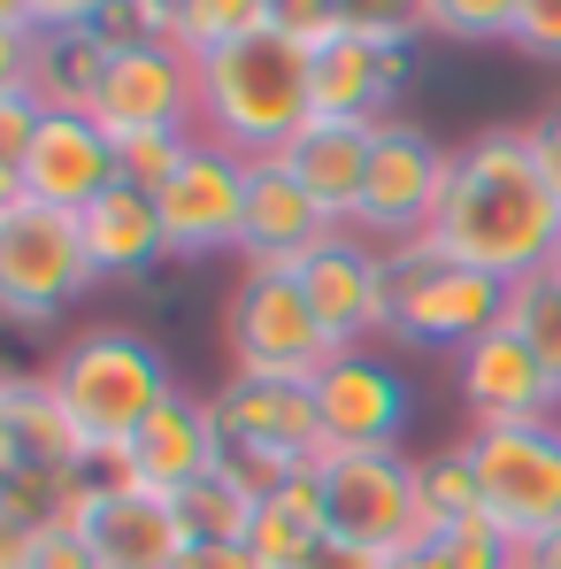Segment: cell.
Returning <instances> with one entry per match:
<instances>
[{"label":"cell","instance_id":"1","mask_svg":"<svg viewBox=\"0 0 561 569\" xmlns=\"http://www.w3.org/2000/svg\"><path fill=\"white\" fill-rule=\"evenodd\" d=\"M423 247H439L447 262H469L500 284L554 270L561 186L539 154V139H531V123H492L469 147H454V178L439 192Z\"/></svg>","mask_w":561,"mask_h":569},{"label":"cell","instance_id":"2","mask_svg":"<svg viewBox=\"0 0 561 569\" xmlns=\"http://www.w3.org/2000/svg\"><path fill=\"white\" fill-rule=\"evenodd\" d=\"M200 70V139L262 162L284 154L300 139V123L315 116L308 93V47H292L278 31H254V39H231L216 54L192 62Z\"/></svg>","mask_w":561,"mask_h":569},{"label":"cell","instance_id":"3","mask_svg":"<svg viewBox=\"0 0 561 569\" xmlns=\"http://www.w3.org/2000/svg\"><path fill=\"white\" fill-rule=\"evenodd\" d=\"M47 378H54L70 423H78V439H86L93 455L131 447V439L147 431V416H154L162 400H178V378H170L162 347L139 339V331H123V323L78 331V339L47 362Z\"/></svg>","mask_w":561,"mask_h":569},{"label":"cell","instance_id":"4","mask_svg":"<svg viewBox=\"0 0 561 569\" xmlns=\"http://www.w3.org/2000/svg\"><path fill=\"white\" fill-rule=\"evenodd\" d=\"M223 355H231V378L315 385L347 347L315 323V308H308L292 270H247L239 292L223 300Z\"/></svg>","mask_w":561,"mask_h":569},{"label":"cell","instance_id":"5","mask_svg":"<svg viewBox=\"0 0 561 569\" xmlns=\"http://www.w3.org/2000/svg\"><path fill=\"white\" fill-rule=\"evenodd\" d=\"M93 284L100 270L86 254L78 216L39 208V200H0V308H8V323H23V331L62 323V308H78Z\"/></svg>","mask_w":561,"mask_h":569},{"label":"cell","instance_id":"6","mask_svg":"<svg viewBox=\"0 0 561 569\" xmlns=\"http://www.w3.org/2000/svg\"><path fill=\"white\" fill-rule=\"evenodd\" d=\"M392 262V323L384 339L400 347H477L484 331L508 323V284L469 270V262H447L439 247H384Z\"/></svg>","mask_w":561,"mask_h":569},{"label":"cell","instance_id":"7","mask_svg":"<svg viewBox=\"0 0 561 569\" xmlns=\"http://www.w3.org/2000/svg\"><path fill=\"white\" fill-rule=\"evenodd\" d=\"M469 462H477V492H484V516L531 547L561 531V416L554 423H508V431H469L462 439Z\"/></svg>","mask_w":561,"mask_h":569},{"label":"cell","instance_id":"8","mask_svg":"<svg viewBox=\"0 0 561 569\" xmlns=\"http://www.w3.org/2000/svg\"><path fill=\"white\" fill-rule=\"evenodd\" d=\"M323 508L331 531L370 547V555H400L423 547V500H415V455L400 447H362V455H323Z\"/></svg>","mask_w":561,"mask_h":569},{"label":"cell","instance_id":"9","mask_svg":"<svg viewBox=\"0 0 561 569\" xmlns=\"http://www.w3.org/2000/svg\"><path fill=\"white\" fill-rule=\"evenodd\" d=\"M454 178V154L415 123V116H384L377 123V154H370V192L354 231L370 247H415L439 216V192Z\"/></svg>","mask_w":561,"mask_h":569},{"label":"cell","instance_id":"10","mask_svg":"<svg viewBox=\"0 0 561 569\" xmlns=\"http://www.w3.org/2000/svg\"><path fill=\"white\" fill-rule=\"evenodd\" d=\"M93 123L108 139H192L200 131V70H192L186 47L170 39H139V47H116L108 62V86L93 100Z\"/></svg>","mask_w":561,"mask_h":569},{"label":"cell","instance_id":"11","mask_svg":"<svg viewBox=\"0 0 561 569\" xmlns=\"http://www.w3.org/2000/svg\"><path fill=\"white\" fill-rule=\"evenodd\" d=\"M162 223H170V254L178 262H208V254H239L247 239V154L192 139L178 178L154 192Z\"/></svg>","mask_w":561,"mask_h":569},{"label":"cell","instance_id":"12","mask_svg":"<svg viewBox=\"0 0 561 569\" xmlns=\"http://www.w3.org/2000/svg\"><path fill=\"white\" fill-rule=\"evenodd\" d=\"M292 278H300L308 308H315V323H323L339 347L384 339V323H392V262H384V247H370L362 231L323 239L315 254L292 262Z\"/></svg>","mask_w":561,"mask_h":569},{"label":"cell","instance_id":"13","mask_svg":"<svg viewBox=\"0 0 561 569\" xmlns=\"http://www.w3.org/2000/svg\"><path fill=\"white\" fill-rule=\"evenodd\" d=\"M108 186H116V139L93 116H47L31 154L16 170H0V200H39L62 216H86Z\"/></svg>","mask_w":561,"mask_h":569},{"label":"cell","instance_id":"14","mask_svg":"<svg viewBox=\"0 0 561 569\" xmlns=\"http://www.w3.org/2000/svg\"><path fill=\"white\" fill-rule=\"evenodd\" d=\"M216 408V431L223 447H247V455H278L292 470H315L331 447H323V416H315V392L284 378H223L208 392Z\"/></svg>","mask_w":561,"mask_h":569},{"label":"cell","instance_id":"15","mask_svg":"<svg viewBox=\"0 0 561 569\" xmlns=\"http://www.w3.org/2000/svg\"><path fill=\"white\" fill-rule=\"evenodd\" d=\"M454 392H462L469 423L477 431H508V423H554L561 416V392L547 378V362L500 323V331H484L477 347L454 355Z\"/></svg>","mask_w":561,"mask_h":569},{"label":"cell","instance_id":"16","mask_svg":"<svg viewBox=\"0 0 561 569\" xmlns=\"http://www.w3.org/2000/svg\"><path fill=\"white\" fill-rule=\"evenodd\" d=\"M116 47L93 23H39V31H0V78H23L47 100V116H93L108 86Z\"/></svg>","mask_w":561,"mask_h":569},{"label":"cell","instance_id":"17","mask_svg":"<svg viewBox=\"0 0 561 569\" xmlns=\"http://www.w3.org/2000/svg\"><path fill=\"white\" fill-rule=\"evenodd\" d=\"M308 392H315V416H323V447L331 455L400 447V431H408V385H400L392 362H377L370 347H347Z\"/></svg>","mask_w":561,"mask_h":569},{"label":"cell","instance_id":"18","mask_svg":"<svg viewBox=\"0 0 561 569\" xmlns=\"http://www.w3.org/2000/svg\"><path fill=\"white\" fill-rule=\"evenodd\" d=\"M339 231H347V223H331L323 200L300 186L278 154L247 162V239H239L247 270H292L300 254H315V247L339 239Z\"/></svg>","mask_w":561,"mask_h":569},{"label":"cell","instance_id":"19","mask_svg":"<svg viewBox=\"0 0 561 569\" xmlns=\"http://www.w3.org/2000/svg\"><path fill=\"white\" fill-rule=\"evenodd\" d=\"M308 93H315V116L384 123V116H400V93H408V47H370V39L339 31L331 47L308 54Z\"/></svg>","mask_w":561,"mask_h":569},{"label":"cell","instance_id":"20","mask_svg":"<svg viewBox=\"0 0 561 569\" xmlns=\"http://www.w3.org/2000/svg\"><path fill=\"white\" fill-rule=\"evenodd\" d=\"M86 547H93L100 569H178L186 523H178L170 492H154V485H108L100 508L86 516Z\"/></svg>","mask_w":561,"mask_h":569},{"label":"cell","instance_id":"21","mask_svg":"<svg viewBox=\"0 0 561 569\" xmlns=\"http://www.w3.org/2000/svg\"><path fill=\"white\" fill-rule=\"evenodd\" d=\"M370 154H377V123H339V116H308L300 139L284 147L278 162L300 178V186L323 200L331 223L354 231L362 216V192H370Z\"/></svg>","mask_w":561,"mask_h":569},{"label":"cell","instance_id":"22","mask_svg":"<svg viewBox=\"0 0 561 569\" xmlns=\"http://www.w3.org/2000/svg\"><path fill=\"white\" fill-rule=\"evenodd\" d=\"M78 231H86V254H93L100 278H123V284H147L162 262H178L170 254V223H162V200L139 186H116L100 192L93 208L78 216Z\"/></svg>","mask_w":561,"mask_h":569},{"label":"cell","instance_id":"23","mask_svg":"<svg viewBox=\"0 0 561 569\" xmlns=\"http://www.w3.org/2000/svg\"><path fill=\"white\" fill-rule=\"evenodd\" d=\"M93 447L78 439V423H70V408H62V392L54 378L39 370H16V378L0 385V470H78Z\"/></svg>","mask_w":561,"mask_h":569},{"label":"cell","instance_id":"24","mask_svg":"<svg viewBox=\"0 0 561 569\" xmlns=\"http://www.w3.org/2000/svg\"><path fill=\"white\" fill-rule=\"evenodd\" d=\"M131 455V477L139 485H154V492H186L192 477H208L223 462V431H216V408L208 400H162L154 416H147V431L123 447Z\"/></svg>","mask_w":561,"mask_h":569},{"label":"cell","instance_id":"25","mask_svg":"<svg viewBox=\"0 0 561 569\" xmlns=\"http://www.w3.org/2000/svg\"><path fill=\"white\" fill-rule=\"evenodd\" d=\"M331 539V508H323V477L300 470L292 485H278L270 500H262V516H254V562L262 569H300L315 547Z\"/></svg>","mask_w":561,"mask_h":569},{"label":"cell","instance_id":"26","mask_svg":"<svg viewBox=\"0 0 561 569\" xmlns=\"http://www.w3.org/2000/svg\"><path fill=\"white\" fill-rule=\"evenodd\" d=\"M170 508L186 523V547H247L254 539V516H262V500L223 470V462L208 477H192L186 492H170Z\"/></svg>","mask_w":561,"mask_h":569},{"label":"cell","instance_id":"27","mask_svg":"<svg viewBox=\"0 0 561 569\" xmlns=\"http://www.w3.org/2000/svg\"><path fill=\"white\" fill-rule=\"evenodd\" d=\"M415 500H423V539H447L454 523L484 516V492H477V462L469 447H439L415 462Z\"/></svg>","mask_w":561,"mask_h":569},{"label":"cell","instance_id":"28","mask_svg":"<svg viewBox=\"0 0 561 569\" xmlns=\"http://www.w3.org/2000/svg\"><path fill=\"white\" fill-rule=\"evenodd\" d=\"M508 331L547 362V378H554V392H561V278L554 270L508 284Z\"/></svg>","mask_w":561,"mask_h":569},{"label":"cell","instance_id":"29","mask_svg":"<svg viewBox=\"0 0 561 569\" xmlns=\"http://www.w3.org/2000/svg\"><path fill=\"white\" fill-rule=\"evenodd\" d=\"M254 31H270V0H192L178 47L200 62V54H216V47H231V39H254Z\"/></svg>","mask_w":561,"mask_h":569},{"label":"cell","instance_id":"30","mask_svg":"<svg viewBox=\"0 0 561 569\" xmlns=\"http://www.w3.org/2000/svg\"><path fill=\"white\" fill-rule=\"evenodd\" d=\"M339 23L370 47H415L431 31V0H339Z\"/></svg>","mask_w":561,"mask_h":569},{"label":"cell","instance_id":"31","mask_svg":"<svg viewBox=\"0 0 561 569\" xmlns=\"http://www.w3.org/2000/svg\"><path fill=\"white\" fill-rule=\"evenodd\" d=\"M515 16H523V0H431V31L439 39H462V47L515 39Z\"/></svg>","mask_w":561,"mask_h":569},{"label":"cell","instance_id":"32","mask_svg":"<svg viewBox=\"0 0 561 569\" xmlns=\"http://www.w3.org/2000/svg\"><path fill=\"white\" fill-rule=\"evenodd\" d=\"M192 139H200V131H192ZM192 139H162V131H154V139H116V178L139 186V192H162L170 178H178V162H186Z\"/></svg>","mask_w":561,"mask_h":569},{"label":"cell","instance_id":"33","mask_svg":"<svg viewBox=\"0 0 561 569\" xmlns=\"http://www.w3.org/2000/svg\"><path fill=\"white\" fill-rule=\"evenodd\" d=\"M39 123H47V100L31 93L23 78H0V170H16V162L31 154Z\"/></svg>","mask_w":561,"mask_h":569},{"label":"cell","instance_id":"34","mask_svg":"<svg viewBox=\"0 0 561 569\" xmlns=\"http://www.w3.org/2000/svg\"><path fill=\"white\" fill-rule=\"evenodd\" d=\"M439 547H447V562H454V569H515V555H523V547H515V539H508L492 516H469V523H454Z\"/></svg>","mask_w":561,"mask_h":569},{"label":"cell","instance_id":"35","mask_svg":"<svg viewBox=\"0 0 561 569\" xmlns=\"http://www.w3.org/2000/svg\"><path fill=\"white\" fill-rule=\"evenodd\" d=\"M0 569H100L86 531H39V539H0Z\"/></svg>","mask_w":561,"mask_h":569},{"label":"cell","instance_id":"36","mask_svg":"<svg viewBox=\"0 0 561 569\" xmlns=\"http://www.w3.org/2000/svg\"><path fill=\"white\" fill-rule=\"evenodd\" d=\"M270 31L315 54V47H331L347 23H339V0H270Z\"/></svg>","mask_w":561,"mask_h":569},{"label":"cell","instance_id":"37","mask_svg":"<svg viewBox=\"0 0 561 569\" xmlns=\"http://www.w3.org/2000/svg\"><path fill=\"white\" fill-rule=\"evenodd\" d=\"M508 47H523L531 62H561V0H523Z\"/></svg>","mask_w":561,"mask_h":569},{"label":"cell","instance_id":"38","mask_svg":"<svg viewBox=\"0 0 561 569\" xmlns=\"http://www.w3.org/2000/svg\"><path fill=\"white\" fill-rule=\"evenodd\" d=\"M123 8H131V23L147 39H170V47H178V31H186V16H192V0H123Z\"/></svg>","mask_w":561,"mask_h":569},{"label":"cell","instance_id":"39","mask_svg":"<svg viewBox=\"0 0 561 569\" xmlns=\"http://www.w3.org/2000/svg\"><path fill=\"white\" fill-rule=\"evenodd\" d=\"M300 569H384V555H370V547H354V539H339V531H331V539H323Z\"/></svg>","mask_w":561,"mask_h":569},{"label":"cell","instance_id":"40","mask_svg":"<svg viewBox=\"0 0 561 569\" xmlns=\"http://www.w3.org/2000/svg\"><path fill=\"white\" fill-rule=\"evenodd\" d=\"M116 0H31V16L39 23H100Z\"/></svg>","mask_w":561,"mask_h":569},{"label":"cell","instance_id":"41","mask_svg":"<svg viewBox=\"0 0 561 569\" xmlns=\"http://www.w3.org/2000/svg\"><path fill=\"white\" fill-rule=\"evenodd\" d=\"M178 569H262V562H254V547H186Z\"/></svg>","mask_w":561,"mask_h":569},{"label":"cell","instance_id":"42","mask_svg":"<svg viewBox=\"0 0 561 569\" xmlns=\"http://www.w3.org/2000/svg\"><path fill=\"white\" fill-rule=\"evenodd\" d=\"M531 139H539V154H547V170H554V186H561V100L531 123Z\"/></svg>","mask_w":561,"mask_h":569},{"label":"cell","instance_id":"43","mask_svg":"<svg viewBox=\"0 0 561 569\" xmlns=\"http://www.w3.org/2000/svg\"><path fill=\"white\" fill-rule=\"evenodd\" d=\"M384 569H454V562H447V547H439V539H423V547H400V555H384Z\"/></svg>","mask_w":561,"mask_h":569},{"label":"cell","instance_id":"44","mask_svg":"<svg viewBox=\"0 0 561 569\" xmlns=\"http://www.w3.org/2000/svg\"><path fill=\"white\" fill-rule=\"evenodd\" d=\"M515 569H561V531H547V539H531V547L515 555Z\"/></svg>","mask_w":561,"mask_h":569},{"label":"cell","instance_id":"45","mask_svg":"<svg viewBox=\"0 0 561 569\" xmlns=\"http://www.w3.org/2000/svg\"><path fill=\"white\" fill-rule=\"evenodd\" d=\"M554 278H561V254H554Z\"/></svg>","mask_w":561,"mask_h":569}]
</instances>
